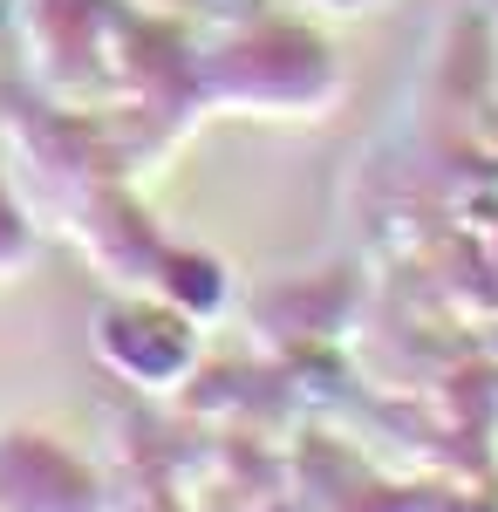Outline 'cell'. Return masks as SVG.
I'll list each match as a JSON object with an SVG mask.
<instances>
[{
	"label": "cell",
	"instance_id": "obj_1",
	"mask_svg": "<svg viewBox=\"0 0 498 512\" xmlns=\"http://www.w3.org/2000/svg\"><path fill=\"white\" fill-rule=\"evenodd\" d=\"M151 349L192 369L198 342H192V328H185L178 315H157V308H110V315H96V355L110 362L123 383L164 390V369L151 362Z\"/></svg>",
	"mask_w": 498,
	"mask_h": 512
}]
</instances>
